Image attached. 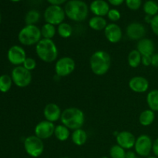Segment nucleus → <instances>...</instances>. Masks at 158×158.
I'll return each instance as SVG.
<instances>
[{
	"label": "nucleus",
	"mask_w": 158,
	"mask_h": 158,
	"mask_svg": "<svg viewBox=\"0 0 158 158\" xmlns=\"http://www.w3.org/2000/svg\"><path fill=\"white\" fill-rule=\"evenodd\" d=\"M89 6L83 0H69L64 7L66 16L77 23L86 20L89 15Z\"/></svg>",
	"instance_id": "nucleus-1"
},
{
	"label": "nucleus",
	"mask_w": 158,
	"mask_h": 158,
	"mask_svg": "<svg viewBox=\"0 0 158 158\" xmlns=\"http://www.w3.org/2000/svg\"><path fill=\"white\" fill-rule=\"evenodd\" d=\"M35 53L43 62L52 63L57 60L59 51L53 40L42 39L35 45Z\"/></svg>",
	"instance_id": "nucleus-2"
},
{
	"label": "nucleus",
	"mask_w": 158,
	"mask_h": 158,
	"mask_svg": "<svg viewBox=\"0 0 158 158\" xmlns=\"http://www.w3.org/2000/svg\"><path fill=\"white\" fill-rule=\"evenodd\" d=\"M62 124L69 130L80 129L85 123V115L82 110L77 107H69L62 112L60 117Z\"/></svg>",
	"instance_id": "nucleus-3"
},
{
	"label": "nucleus",
	"mask_w": 158,
	"mask_h": 158,
	"mask_svg": "<svg viewBox=\"0 0 158 158\" xmlns=\"http://www.w3.org/2000/svg\"><path fill=\"white\" fill-rule=\"evenodd\" d=\"M111 65L110 55L103 50H97L89 59V66L95 75L103 76L109 71Z\"/></svg>",
	"instance_id": "nucleus-4"
},
{
	"label": "nucleus",
	"mask_w": 158,
	"mask_h": 158,
	"mask_svg": "<svg viewBox=\"0 0 158 158\" xmlns=\"http://www.w3.org/2000/svg\"><path fill=\"white\" fill-rule=\"evenodd\" d=\"M41 29L36 25H26L18 34V40L23 46L36 45L42 40Z\"/></svg>",
	"instance_id": "nucleus-5"
},
{
	"label": "nucleus",
	"mask_w": 158,
	"mask_h": 158,
	"mask_svg": "<svg viewBox=\"0 0 158 158\" xmlns=\"http://www.w3.org/2000/svg\"><path fill=\"white\" fill-rule=\"evenodd\" d=\"M26 154L33 158H37L43 154L44 151V143L43 140L34 134L26 137L23 143Z\"/></svg>",
	"instance_id": "nucleus-6"
},
{
	"label": "nucleus",
	"mask_w": 158,
	"mask_h": 158,
	"mask_svg": "<svg viewBox=\"0 0 158 158\" xmlns=\"http://www.w3.org/2000/svg\"><path fill=\"white\" fill-rule=\"evenodd\" d=\"M66 13L61 6L50 5L44 11L43 18L46 23H49L53 26H59L63 23L66 18Z\"/></svg>",
	"instance_id": "nucleus-7"
},
{
	"label": "nucleus",
	"mask_w": 158,
	"mask_h": 158,
	"mask_svg": "<svg viewBox=\"0 0 158 158\" xmlns=\"http://www.w3.org/2000/svg\"><path fill=\"white\" fill-rule=\"evenodd\" d=\"M11 77L14 84L20 88H25L29 86L32 78L30 71L25 69L23 66L14 67L12 70Z\"/></svg>",
	"instance_id": "nucleus-8"
},
{
	"label": "nucleus",
	"mask_w": 158,
	"mask_h": 158,
	"mask_svg": "<svg viewBox=\"0 0 158 158\" xmlns=\"http://www.w3.org/2000/svg\"><path fill=\"white\" fill-rule=\"evenodd\" d=\"M76 68V63L69 56H63L58 59L55 63V72L58 77H65L73 73Z\"/></svg>",
	"instance_id": "nucleus-9"
},
{
	"label": "nucleus",
	"mask_w": 158,
	"mask_h": 158,
	"mask_svg": "<svg viewBox=\"0 0 158 158\" xmlns=\"http://www.w3.org/2000/svg\"><path fill=\"white\" fill-rule=\"evenodd\" d=\"M153 140L150 136L141 134L136 139L134 145V152L140 157H148L152 151Z\"/></svg>",
	"instance_id": "nucleus-10"
},
{
	"label": "nucleus",
	"mask_w": 158,
	"mask_h": 158,
	"mask_svg": "<svg viewBox=\"0 0 158 158\" xmlns=\"http://www.w3.org/2000/svg\"><path fill=\"white\" fill-rule=\"evenodd\" d=\"M55 128L56 126L54 123L49 122L46 120H42L35 125L34 134L41 140H46L54 135Z\"/></svg>",
	"instance_id": "nucleus-11"
},
{
	"label": "nucleus",
	"mask_w": 158,
	"mask_h": 158,
	"mask_svg": "<svg viewBox=\"0 0 158 158\" xmlns=\"http://www.w3.org/2000/svg\"><path fill=\"white\" fill-rule=\"evenodd\" d=\"M7 58L9 63L14 66H22L26 60V52L22 46L15 45L9 48L7 53Z\"/></svg>",
	"instance_id": "nucleus-12"
},
{
	"label": "nucleus",
	"mask_w": 158,
	"mask_h": 158,
	"mask_svg": "<svg viewBox=\"0 0 158 158\" xmlns=\"http://www.w3.org/2000/svg\"><path fill=\"white\" fill-rule=\"evenodd\" d=\"M146 28L143 24L137 22L131 23L127 26L126 35L131 40H140L145 38Z\"/></svg>",
	"instance_id": "nucleus-13"
},
{
	"label": "nucleus",
	"mask_w": 158,
	"mask_h": 158,
	"mask_svg": "<svg viewBox=\"0 0 158 158\" xmlns=\"http://www.w3.org/2000/svg\"><path fill=\"white\" fill-rule=\"evenodd\" d=\"M104 35L108 42L115 44L119 43L123 37V32L119 25L117 23H111L107 24L104 29Z\"/></svg>",
	"instance_id": "nucleus-14"
},
{
	"label": "nucleus",
	"mask_w": 158,
	"mask_h": 158,
	"mask_svg": "<svg viewBox=\"0 0 158 158\" xmlns=\"http://www.w3.org/2000/svg\"><path fill=\"white\" fill-rule=\"evenodd\" d=\"M136 137L130 131H121L117 133L116 135L117 144L125 150H131L134 148L136 142Z\"/></svg>",
	"instance_id": "nucleus-15"
},
{
	"label": "nucleus",
	"mask_w": 158,
	"mask_h": 158,
	"mask_svg": "<svg viewBox=\"0 0 158 158\" xmlns=\"http://www.w3.org/2000/svg\"><path fill=\"white\" fill-rule=\"evenodd\" d=\"M128 86L133 92L137 94H143L148 90L150 84L148 79L143 77L137 76V77H132L129 80Z\"/></svg>",
	"instance_id": "nucleus-16"
},
{
	"label": "nucleus",
	"mask_w": 158,
	"mask_h": 158,
	"mask_svg": "<svg viewBox=\"0 0 158 158\" xmlns=\"http://www.w3.org/2000/svg\"><path fill=\"white\" fill-rule=\"evenodd\" d=\"M62 112L63 111H61V109L56 103H50L46 104L44 107L43 116L45 117V120L52 122V123H55L60 120Z\"/></svg>",
	"instance_id": "nucleus-17"
},
{
	"label": "nucleus",
	"mask_w": 158,
	"mask_h": 158,
	"mask_svg": "<svg viewBox=\"0 0 158 158\" xmlns=\"http://www.w3.org/2000/svg\"><path fill=\"white\" fill-rule=\"evenodd\" d=\"M90 12L96 16L104 17L110 11V4L105 0H94L89 7Z\"/></svg>",
	"instance_id": "nucleus-18"
},
{
	"label": "nucleus",
	"mask_w": 158,
	"mask_h": 158,
	"mask_svg": "<svg viewBox=\"0 0 158 158\" xmlns=\"http://www.w3.org/2000/svg\"><path fill=\"white\" fill-rule=\"evenodd\" d=\"M137 50L141 56H152L155 50L154 41L148 38H143L139 40L137 44Z\"/></svg>",
	"instance_id": "nucleus-19"
},
{
	"label": "nucleus",
	"mask_w": 158,
	"mask_h": 158,
	"mask_svg": "<svg viewBox=\"0 0 158 158\" xmlns=\"http://www.w3.org/2000/svg\"><path fill=\"white\" fill-rule=\"evenodd\" d=\"M70 137L73 143L79 147L84 145L86 142L87 141L88 138L86 132L84 130L82 129V128L73 131V133L71 134Z\"/></svg>",
	"instance_id": "nucleus-20"
},
{
	"label": "nucleus",
	"mask_w": 158,
	"mask_h": 158,
	"mask_svg": "<svg viewBox=\"0 0 158 158\" xmlns=\"http://www.w3.org/2000/svg\"><path fill=\"white\" fill-rule=\"evenodd\" d=\"M155 120V112L150 109L144 110L139 116V123L143 127L151 126Z\"/></svg>",
	"instance_id": "nucleus-21"
},
{
	"label": "nucleus",
	"mask_w": 158,
	"mask_h": 158,
	"mask_svg": "<svg viewBox=\"0 0 158 158\" xmlns=\"http://www.w3.org/2000/svg\"><path fill=\"white\" fill-rule=\"evenodd\" d=\"M107 24V22L105 19L104 17L96 16V15L89 19V23H88L89 28L95 31L104 30Z\"/></svg>",
	"instance_id": "nucleus-22"
},
{
	"label": "nucleus",
	"mask_w": 158,
	"mask_h": 158,
	"mask_svg": "<svg viewBox=\"0 0 158 158\" xmlns=\"http://www.w3.org/2000/svg\"><path fill=\"white\" fill-rule=\"evenodd\" d=\"M54 136L58 140L61 142H64L70 137V130L63 124H59L56 126Z\"/></svg>",
	"instance_id": "nucleus-23"
},
{
	"label": "nucleus",
	"mask_w": 158,
	"mask_h": 158,
	"mask_svg": "<svg viewBox=\"0 0 158 158\" xmlns=\"http://www.w3.org/2000/svg\"><path fill=\"white\" fill-rule=\"evenodd\" d=\"M147 103L149 109L154 112H158V89L151 90L147 95Z\"/></svg>",
	"instance_id": "nucleus-24"
},
{
	"label": "nucleus",
	"mask_w": 158,
	"mask_h": 158,
	"mask_svg": "<svg viewBox=\"0 0 158 158\" xmlns=\"http://www.w3.org/2000/svg\"><path fill=\"white\" fill-rule=\"evenodd\" d=\"M57 33L61 38L68 39L72 36L73 33V29L72 26L67 23H62L59 26H57Z\"/></svg>",
	"instance_id": "nucleus-25"
},
{
	"label": "nucleus",
	"mask_w": 158,
	"mask_h": 158,
	"mask_svg": "<svg viewBox=\"0 0 158 158\" xmlns=\"http://www.w3.org/2000/svg\"><path fill=\"white\" fill-rule=\"evenodd\" d=\"M40 29H41L42 38L47 39V40H52L57 32L56 26L49 23H45Z\"/></svg>",
	"instance_id": "nucleus-26"
},
{
	"label": "nucleus",
	"mask_w": 158,
	"mask_h": 158,
	"mask_svg": "<svg viewBox=\"0 0 158 158\" xmlns=\"http://www.w3.org/2000/svg\"><path fill=\"white\" fill-rule=\"evenodd\" d=\"M142 56L137 49L131 51L128 54L127 62L131 68H137L141 64Z\"/></svg>",
	"instance_id": "nucleus-27"
},
{
	"label": "nucleus",
	"mask_w": 158,
	"mask_h": 158,
	"mask_svg": "<svg viewBox=\"0 0 158 158\" xmlns=\"http://www.w3.org/2000/svg\"><path fill=\"white\" fill-rule=\"evenodd\" d=\"M143 12L150 16H155L158 14V3L154 0H148L143 6Z\"/></svg>",
	"instance_id": "nucleus-28"
},
{
	"label": "nucleus",
	"mask_w": 158,
	"mask_h": 158,
	"mask_svg": "<svg viewBox=\"0 0 158 158\" xmlns=\"http://www.w3.org/2000/svg\"><path fill=\"white\" fill-rule=\"evenodd\" d=\"M40 17H41V15L38 10L31 9L26 14V16H25L26 25H35L37 23H39Z\"/></svg>",
	"instance_id": "nucleus-29"
},
{
	"label": "nucleus",
	"mask_w": 158,
	"mask_h": 158,
	"mask_svg": "<svg viewBox=\"0 0 158 158\" xmlns=\"http://www.w3.org/2000/svg\"><path fill=\"white\" fill-rule=\"evenodd\" d=\"M12 83L13 82L10 76L7 74L0 76V92L7 93L12 87Z\"/></svg>",
	"instance_id": "nucleus-30"
},
{
	"label": "nucleus",
	"mask_w": 158,
	"mask_h": 158,
	"mask_svg": "<svg viewBox=\"0 0 158 158\" xmlns=\"http://www.w3.org/2000/svg\"><path fill=\"white\" fill-rule=\"evenodd\" d=\"M126 150L119 146L118 144L114 145L110 149V158H126Z\"/></svg>",
	"instance_id": "nucleus-31"
},
{
	"label": "nucleus",
	"mask_w": 158,
	"mask_h": 158,
	"mask_svg": "<svg viewBox=\"0 0 158 158\" xmlns=\"http://www.w3.org/2000/svg\"><path fill=\"white\" fill-rule=\"evenodd\" d=\"M107 18L109 20H110L112 23H115L116 22L119 21L121 18V14H120V11L117 10V9H110L107 13Z\"/></svg>",
	"instance_id": "nucleus-32"
},
{
	"label": "nucleus",
	"mask_w": 158,
	"mask_h": 158,
	"mask_svg": "<svg viewBox=\"0 0 158 158\" xmlns=\"http://www.w3.org/2000/svg\"><path fill=\"white\" fill-rule=\"evenodd\" d=\"M22 66H23L25 69H26L27 70L31 72V71L34 70V69L36 68L37 63L36 61H35V59L31 58V57H27Z\"/></svg>",
	"instance_id": "nucleus-33"
},
{
	"label": "nucleus",
	"mask_w": 158,
	"mask_h": 158,
	"mask_svg": "<svg viewBox=\"0 0 158 158\" xmlns=\"http://www.w3.org/2000/svg\"><path fill=\"white\" fill-rule=\"evenodd\" d=\"M125 3L128 9L136 11L141 7L142 0H125Z\"/></svg>",
	"instance_id": "nucleus-34"
},
{
	"label": "nucleus",
	"mask_w": 158,
	"mask_h": 158,
	"mask_svg": "<svg viewBox=\"0 0 158 158\" xmlns=\"http://www.w3.org/2000/svg\"><path fill=\"white\" fill-rule=\"evenodd\" d=\"M151 28L152 32L158 36V14L152 18L151 23Z\"/></svg>",
	"instance_id": "nucleus-35"
},
{
	"label": "nucleus",
	"mask_w": 158,
	"mask_h": 158,
	"mask_svg": "<svg viewBox=\"0 0 158 158\" xmlns=\"http://www.w3.org/2000/svg\"><path fill=\"white\" fill-rule=\"evenodd\" d=\"M141 64L144 66H151V56H142Z\"/></svg>",
	"instance_id": "nucleus-36"
},
{
	"label": "nucleus",
	"mask_w": 158,
	"mask_h": 158,
	"mask_svg": "<svg viewBox=\"0 0 158 158\" xmlns=\"http://www.w3.org/2000/svg\"><path fill=\"white\" fill-rule=\"evenodd\" d=\"M46 1L50 5H53V6H61V5L67 2L69 0H46Z\"/></svg>",
	"instance_id": "nucleus-37"
},
{
	"label": "nucleus",
	"mask_w": 158,
	"mask_h": 158,
	"mask_svg": "<svg viewBox=\"0 0 158 158\" xmlns=\"http://www.w3.org/2000/svg\"><path fill=\"white\" fill-rule=\"evenodd\" d=\"M151 66L158 68V53H154L151 56Z\"/></svg>",
	"instance_id": "nucleus-38"
},
{
	"label": "nucleus",
	"mask_w": 158,
	"mask_h": 158,
	"mask_svg": "<svg viewBox=\"0 0 158 158\" xmlns=\"http://www.w3.org/2000/svg\"><path fill=\"white\" fill-rule=\"evenodd\" d=\"M152 151L154 154V155L158 157V137L155 140H154V142H153Z\"/></svg>",
	"instance_id": "nucleus-39"
},
{
	"label": "nucleus",
	"mask_w": 158,
	"mask_h": 158,
	"mask_svg": "<svg viewBox=\"0 0 158 158\" xmlns=\"http://www.w3.org/2000/svg\"><path fill=\"white\" fill-rule=\"evenodd\" d=\"M108 3L114 6H120V5L123 4L125 0H107Z\"/></svg>",
	"instance_id": "nucleus-40"
},
{
	"label": "nucleus",
	"mask_w": 158,
	"mask_h": 158,
	"mask_svg": "<svg viewBox=\"0 0 158 158\" xmlns=\"http://www.w3.org/2000/svg\"><path fill=\"white\" fill-rule=\"evenodd\" d=\"M126 158H139V157H138V155H137L134 151H129L127 152Z\"/></svg>",
	"instance_id": "nucleus-41"
},
{
	"label": "nucleus",
	"mask_w": 158,
	"mask_h": 158,
	"mask_svg": "<svg viewBox=\"0 0 158 158\" xmlns=\"http://www.w3.org/2000/svg\"><path fill=\"white\" fill-rule=\"evenodd\" d=\"M152 16H150V15H146V16H145V22L148 23H149V24H151V20H152Z\"/></svg>",
	"instance_id": "nucleus-42"
},
{
	"label": "nucleus",
	"mask_w": 158,
	"mask_h": 158,
	"mask_svg": "<svg viewBox=\"0 0 158 158\" xmlns=\"http://www.w3.org/2000/svg\"><path fill=\"white\" fill-rule=\"evenodd\" d=\"M147 158H158V157H156V156H149V157H148Z\"/></svg>",
	"instance_id": "nucleus-43"
},
{
	"label": "nucleus",
	"mask_w": 158,
	"mask_h": 158,
	"mask_svg": "<svg viewBox=\"0 0 158 158\" xmlns=\"http://www.w3.org/2000/svg\"><path fill=\"white\" fill-rule=\"evenodd\" d=\"M10 1L13 2H18L21 1V0H10Z\"/></svg>",
	"instance_id": "nucleus-44"
},
{
	"label": "nucleus",
	"mask_w": 158,
	"mask_h": 158,
	"mask_svg": "<svg viewBox=\"0 0 158 158\" xmlns=\"http://www.w3.org/2000/svg\"><path fill=\"white\" fill-rule=\"evenodd\" d=\"M100 158H110V157H106V156H104V157H101Z\"/></svg>",
	"instance_id": "nucleus-45"
},
{
	"label": "nucleus",
	"mask_w": 158,
	"mask_h": 158,
	"mask_svg": "<svg viewBox=\"0 0 158 158\" xmlns=\"http://www.w3.org/2000/svg\"><path fill=\"white\" fill-rule=\"evenodd\" d=\"M1 19H2V18H1V14H0V23H1Z\"/></svg>",
	"instance_id": "nucleus-46"
},
{
	"label": "nucleus",
	"mask_w": 158,
	"mask_h": 158,
	"mask_svg": "<svg viewBox=\"0 0 158 158\" xmlns=\"http://www.w3.org/2000/svg\"><path fill=\"white\" fill-rule=\"evenodd\" d=\"M61 158H68V157H61Z\"/></svg>",
	"instance_id": "nucleus-47"
}]
</instances>
